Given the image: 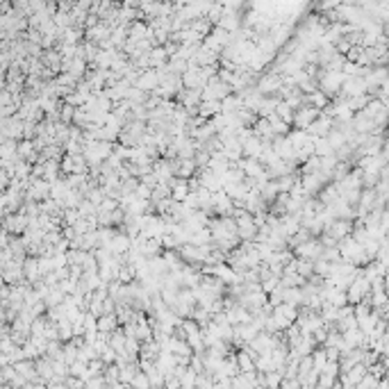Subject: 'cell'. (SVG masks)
<instances>
[{"label": "cell", "instance_id": "obj_1", "mask_svg": "<svg viewBox=\"0 0 389 389\" xmlns=\"http://www.w3.org/2000/svg\"><path fill=\"white\" fill-rule=\"evenodd\" d=\"M321 250H323V246H321V241H319V237H310L307 241H303V244L292 248L294 257H303V260H316V257L321 255Z\"/></svg>", "mask_w": 389, "mask_h": 389}, {"label": "cell", "instance_id": "obj_2", "mask_svg": "<svg viewBox=\"0 0 389 389\" xmlns=\"http://www.w3.org/2000/svg\"><path fill=\"white\" fill-rule=\"evenodd\" d=\"M319 116V109L312 105H300L296 112H294V121H292V127L296 130H307V125Z\"/></svg>", "mask_w": 389, "mask_h": 389}, {"label": "cell", "instance_id": "obj_3", "mask_svg": "<svg viewBox=\"0 0 389 389\" xmlns=\"http://www.w3.org/2000/svg\"><path fill=\"white\" fill-rule=\"evenodd\" d=\"M330 127H332V119L330 116H326V114L319 112V116H316L310 125H307V135H312V137H326L330 132Z\"/></svg>", "mask_w": 389, "mask_h": 389}, {"label": "cell", "instance_id": "obj_4", "mask_svg": "<svg viewBox=\"0 0 389 389\" xmlns=\"http://www.w3.org/2000/svg\"><path fill=\"white\" fill-rule=\"evenodd\" d=\"M316 198H319V201H321L326 207H330V205H332V202L339 198V189H337V182H332V180H330V182H326V185L319 189Z\"/></svg>", "mask_w": 389, "mask_h": 389}, {"label": "cell", "instance_id": "obj_5", "mask_svg": "<svg viewBox=\"0 0 389 389\" xmlns=\"http://www.w3.org/2000/svg\"><path fill=\"white\" fill-rule=\"evenodd\" d=\"M262 153V139H257L255 135H250L246 141L241 143V155L244 157H260Z\"/></svg>", "mask_w": 389, "mask_h": 389}, {"label": "cell", "instance_id": "obj_6", "mask_svg": "<svg viewBox=\"0 0 389 389\" xmlns=\"http://www.w3.org/2000/svg\"><path fill=\"white\" fill-rule=\"evenodd\" d=\"M157 84H159L157 71H148V73H143V75H139V78H137L135 87H139L141 91H150V89H155Z\"/></svg>", "mask_w": 389, "mask_h": 389}, {"label": "cell", "instance_id": "obj_7", "mask_svg": "<svg viewBox=\"0 0 389 389\" xmlns=\"http://www.w3.org/2000/svg\"><path fill=\"white\" fill-rule=\"evenodd\" d=\"M234 359H237V367H239V371H255V359L250 358V353L244 351V348H239V351H234Z\"/></svg>", "mask_w": 389, "mask_h": 389}, {"label": "cell", "instance_id": "obj_8", "mask_svg": "<svg viewBox=\"0 0 389 389\" xmlns=\"http://www.w3.org/2000/svg\"><path fill=\"white\" fill-rule=\"evenodd\" d=\"M178 159H180V157H178ZM196 169H198V166H196L194 157H185V159H180L178 169H175V175H178V178H185V180H187V178H191V175L196 173Z\"/></svg>", "mask_w": 389, "mask_h": 389}, {"label": "cell", "instance_id": "obj_9", "mask_svg": "<svg viewBox=\"0 0 389 389\" xmlns=\"http://www.w3.org/2000/svg\"><path fill=\"white\" fill-rule=\"evenodd\" d=\"M218 112H221V100H201L198 103V114L205 116V119H210V116H214Z\"/></svg>", "mask_w": 389, "mask_h": 389}, {"label": "cell", "instance_id": "obj_10", "mask_svg": "<svg viewBox=\"0 0 389 389\" xmlns=\"http://www.w3.org/2000/svg\"><path fill=\"white\" fill-rule=\"evenodd\" d=\"M116 328H119V321H116V314H114V312L98 316V332H112V330H116Z\"/></svg>", "mask_w": 389, "mask_h": 389}, {"label": "cell", "instance_id": "obj_11", "mask_svg": "<svg viewBox=\"0 0 389 389\" xmlns=\"http://www.w3.org/2000/svg\"><path fill=\"white\" fill-rule=\"evenodd\" d=\"M273 112H276V116H278L280 121H284L287 125H292V121H294V109L287 105L284 100H278V105H276V109H273Z\"/></svg>", "mask_w": 389, "mask_h": 389}, {"label": "cell", "instance_id": "obj_12", "mask_svg": "<svg viewBox=\"0 0 389 389\" xmlns=\"http://www.w3.org/2000/svg\"><path fill=\"white\" fill-rule=\"evenodd\" d=\"M326 139H328V143L332 146V150L339 148L342 143H346V135H344V132H339L337 127H330V132L326 135Z\"/></svg>", "mask_w": 389, "mask_h": 389}, {"label": "cell", "instance_id": "obj_13", "mask_svg": "<svg viewBox=\"0 0 389 389\" xmlns=\"http://www.w3.org/2000/svg\"><path fill=\"white\" fill-rule=\"evenodd\" d=\"M332 153V146L328 143L326 137H314V155L323 157V155H330Z\"/></svg>", "mask_w": 389, "mask_h": 389}, {"label": "cell", "instance_id": "obj_14", "mask_svg": "<svg viewBox=\"0 0 389 389\" xmlns=\"http://www.w3.org/2000/svg\"><path fill=\"white\" fill-rule=\"evenodd\" d=\"M187 344L194 353H202L205 351V339H202V332H194V335L187 337Z\"/></svg>", "mask_w": 389, "mask_h": 389}, {"label": "cell", "instance_id": "obj_15", "mask_svg": "<svg viewBox=\"0 0 389 389\" xmlns=\"http://www.w3.org/2000/svg\"><path fill=\"white\" fill-rule=\"evenodd\" d=\"M312 271H314L316 276L326 278L330 273V262L328 260H323V257H316V260H312Z\"/></svg>", "mask_w": 389, "mask_h": 389}, {"label": "cell", "instance_id": "obj_16", "mask_svg": "<svg viewBox=\"0 0 389 389\" xmlns=\"http://www.w3.org/2000/svg\"><path fill=\"white\" fill-rule=\"evenodd\" d=\"M294 262H296V273H300V276H310V273H314L312 271V260H303V257H294Z\"/></svg>", "mask_w": 389, "mask_h": 389}, {"label": "cell", "instance_id": "obj_17", "mask_svg": "<svg viewBox=\"0 0 389 389\" xmlns=\"http://www.w3.org/2000/svg\"><path fill=\"white\" fill-rule=\"evenodd\" d=\"M60 339H64V342L73 339V323L68 319H62L60 321Z\"/></svg>", "mask_w": 389, "mask_h": 389}, {"label": "cell", "instance_id": "obj_18", "mask_svg": "<svg viewBox=\"0 0 389 389\" xmlns=\"http://www.w3.org/2000/svg\"><path fill=\"white\" fill-rule=\"evenodd\" d=\"M130 385H132V387H150V385H148V375L143 373V371H139V373H135V378L130 380Z\"/></svg>", "mask_w": 389, "mask_h": 389}, {"label": "cell", "instance_id": "obj_19", "mask_svg": "<svg viewBox=\"0 0 389 389\" xmlns=\"http://www.w3.org/2000/svg\"><path fill=\"white\" fill-rule=\"evenodd\" d=\"M135 196L137 198H141V201H148L150 198V187H146V185H137V189H135Z\"/></svg>", "mask_w": 389, "mask_h": 389}, {"label": "cell", "instance_id": "obj_20", "mask_svg": "<svg viewBox=\"0 0 389 389\" xmlns=\"http://www.w3.org/2000/svg\"><path fill=\"white\" fill-rule=\"evenodd\" d=\"M114 310H116V300H114L112 296H105V298H103V314H109Z\"/></svg>", "mask_w": 389, "mask_h": 389}, {"label": "cell", "instance_id": "obj_21", "mask_svg": "<svg viewBox=\"0 0 389 389\" xmlns=\"http://www.w3.org/2000/svg\"><path fill=\"white\" fill-rule=\"evenodd\" d=\"M189 359H191V355H175V367H189Z\"/></svg>", "mask_w": 389, "mask_h": 389}, {"label": "cell", "instance_id": "obj_22", "mask_svg": "<svg viewBox=\"0 0 389 389\" xmlns=\"http://www.w3.org/2000/svg\"><path fill=\"white\" fill-rule=\"evenodd\" d=\"M73 112H75V107H73V105H68V103H66V105H64V112H62L64 121H71V119H73Z\"/></svg>", "mask_w": 389, "mask_h": 389}, {"label": "cell", "instance_id": "obj_23", "mask_svg": "<svg viewBox=\"0 0 389 389\" xmlns=\"http://www.w3.org/2000/svg\"><path fill=\"white\" fill-rule=\"evenodd\" d=\"M62 166H64V173H73V157H66Z\"/></svg>", "mask_w": 389, "mask_h": 389}]
</instances>
